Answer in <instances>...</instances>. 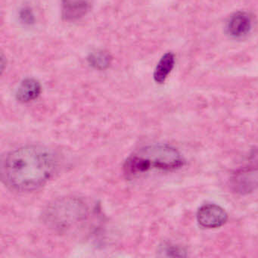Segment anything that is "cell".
Returning a JSON list of instances; mask_svg holds the SVG:
<instances>
[{
  "label": "cell",
  "instance_id": "obj_1",
  "mask_svg": "<svg viewBox=\"0 0 258 258\" xmlns=\"http://www.w3.org/2000/svg\"><path fill=\"white\" fill-rule=\"evenodd\" d=\"M56 156L40 145L22 146L10 152L2 162V179L13 191H31L44 185L55 173Z\"/></svg>",
  "mask_w": 258,
  "mask_h": 258
},
{
  "label": "cell",
  "instance_id": "obj_2",
  "mask_svg": "<svg viewBox=\"0 0 258 258\" xmlns=\"http://www.w3.org/2000/svg\"><path fill=\"white\" fill-rule=\"evenodd\" d=\"M183 158L175 148L168 145L145 146L131 154L123 166L128 178L135 177L152 169L172 170L183 165Z\"/></svg>",
  "mask_w": 258,
  "mask_h": 258
},
{
  "label": "cell",
  "instance_id": "obj_3",
  "mask_svg": "<svg viewBox=\"0 0 258 258\" xmlns=\"http://www.w3.org/2000/svg\"><path fill=\"white\" fill-rule=\"evenodd\" d=\"M89 210L88 205L83 199L61 198L47 205L42 219L49 229L59 233H67L87 220Z\"/></svg>",
  "mask_w": 258,
  "mask_h": 258
},
{
  "label": "cell",
  "instance_id": "obj_4",
  "mask_svg": "<svg viewBox=\"0 0 258 258\" xmlns=\"http://www.w3.org/2000/svg\"><path fill=\"white\" fill-rule=\"evenodd\" d=\"M227 219V213L225 210L214 204L203 205L197 213L199 225L206 229L220 227L226 223Z\"/></svg>",
  "mask_w": 258,
  "mask_h": 258
},
{
  "label": "cell",
  "instance_id": "obj_5",
  "mask_svg": "<svg viewBox=\"0 0 258 258\" xmlns=\"http://www.w3.org/2000/svg\"><path fill=\"white\" fill-rule=\"evenodd\" d=\"M234 191L247 194L258 189V167L246 169L235 173L232 179Z\"/></svg>",
  "mask_w": 258,
  "mask_h": 258
},
{
  "label": "cell",
  "instance_id": "obj_6",
  "mask_svg": "<svg viewBox=\"0 0 258 258\" xmlns=\"http://www.w3.org/2000/svg\"><path fill=\"white\" fill-rule=\"evenodd\" d=\"M251 28V21L248 15L244 13H235L229 19L227 32L234 38H240L248 34Z\"/></svg>",
  "mask_w": 258,
  "mask_h": 258
},
{
  "label": "cell",
  "instance_id": "obj_7",
  "mask_svg": "<svg viewBox=\"0 0 258 258\" xmlns=\"http://www.w3.org/2000/svg\"><path fill=\"white\" fill-rule=\"evenodd\" d=\"M41 90V85L37 80L26 78L21 83L16 91V99L22 103L32 102L39 97Z\"/></svg>",
  "mask_w": 258,
  "mask_h": 258
},
{
  "label": "cell",
  "instance_id": "obj_8",
  "mask_svg": "<svg viewBox=\"0 0 258 258\" xmlns=\"http://www.w3.org/2000/svg\"><path fill=\"white\" fill-rule=\"evenodd\" d=\"M90 8L88 0H63V16L68 21L77 20Z\"/></svg>",
  "mask_w": 258,
  "mask_h": 258
},
{
  "label": "cell",
  "instance_id": "obj_9",
  "mask_svg": "<svg viewBox=\"0 0 258 258\" xmlns=\"http://www.w3.org/2000/svg\"><path fill=\"white\" fill-rule=\"evenodd\" d=\"M175 64V56L171 52L163 55L154 72V79L158 84H163L169 74L173 70Z\"/></svg>",
  "mask_w": 258,
  "mask_h": 258
},
{
  "label": "cell",
  "instance_id": "obj_10",
  "mask_svg": "<svg viewBox=\"0 0 258 258\" xmlns=\"http://www.w3.org/2000/svg\"><path fill=\"white\" fill-rule=\"evenodd\" d=\"M89 63L92 67L98 70H104L109 67L111 61V56L105 51H98L89 55Z\"/></svg>",
  "mask_w": 258,
  "mask_h": 258
},
{
  "label": "cell",
  "instance_id": "obj_11",
  "mask_svg": "<svg viewBox=\"0 0 258 258\" xmlns=\"http://www.w3.org/2000/svg\"><path fill=\"white\" fill-rule=\"evenodd\" d=\"M161 252L165 253L166 256H184L185 253L180 247L173 245L164 246Z\"/></svg>",
  "mask_w": 258,
  "mask_h": 258
},
{
  "label": "cell",
  "instance_id": "obj_12",
  "mask_svg": "<svg viewBox=\"0 0 258 258\" xmlns=\"http://www.w3.org/2000/svg\"><path fill=\"white\" fill-rule=\"evenodd\" d=\"M21 20L24 23L32 25L34 22V16L32 11L30 9H23L20 13Z\"/></svg>",
  "mask_w": 258,
  "mask_h": 258
}]
</instances>
